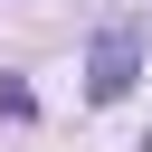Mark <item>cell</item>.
I'll list each match as a JSON object with an SVG mask.
<instances>
[{
  "mask_svg": "<svg viewBox=\"0 0 152 152\" xmlns=\"http://www.w3.org/2000/svg\"><path fill=\"white\" fill-rule=\"evenodd\" d=\"M133 86V38H104V57H95V95H124Z\"/></svg>",
  "mask_w": 152,
  "mask_h": 152,
  "instance_id": "1",
  "label": "cell"
}]
</instances>
